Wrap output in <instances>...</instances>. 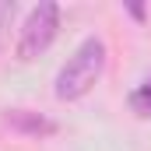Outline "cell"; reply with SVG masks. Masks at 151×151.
Wrapping results in <instances>:
<instances>
[{
    "label": "cell",
    "mask_w": 151,
    "mask_h": 151,
    "mask_svg": "<svg viewBox=\"0 0 151 151\" xmlns=\"http://www.w3.org/2000/svg\"><path fill=\"white\" fill-rule=\"evenodd\" d=\"M130 109L137 116H151V81H144L141 88L130 91Z\"/></svg>",
    "instance_id": "277c9868"
},
{
    "label": "cell",
    "mask_w": 151,
    "mask_h": 151,
    "mask_svg": "<svg viewBox=\"0 0 151 151\" xmlns=\"http://www.w3.org/2000/svg\"><path fill=\"white\" fill-rule=\"evenodd\" d=\"M7 123H11V130L28 134V137H49V134H56V123L53 119H46V116H39V113H28V109H11L7 113Z\"/></svg>",
    "instance_id": "3957f363"
},
{
    "label": "cell",
    "mask_w": 151,
    "mask_h": 151,
    "mask_svg": "<svg viewBox=\"0 0 151 151\" xmlns=\"http://www.w3.org/2000/svg\"><path fill=\"white\" fill-rule=\"evenodd\" d=\"M102 70H106V42L99 35H88L74 49V56L60 67L53 95H56L60 102H77V99H84V95L99 84Z\"/></svg>",
    "instance_id": "6da1fadb"
},
{
    "label": "cell",
    "mask_w": 151,
    "mask_h": 151,
    "mask_svg": "<svg viewBox=\"0 0 151 151\" xmlns=\"http://www.w3.org/2000/svg\"><path fill=\"white\" fill-rule=\"evenodd\" d=\"M14 14H18V4H14V0H0V42H4V35H7Z\"/></svg>",
    "instance_id": "5b68a950"
},
{
    "label": "cell",
    "mask_w": 151,
    "mask_h": 151,
    "mask_svg": "<svg viewBox=\"0 0 151 151\" xmlns=\"http://www.w3.org/2000/svg\"><path fill=\"white\" fill-rule=\"evenodd\" d=\"M60 32V7L56 4H39L32 7V14L25 18V28H21V35H18V60L21 63H28V60H35L42 56L49 46H53V39Z\"/></svg>",
    "instance_id": "7a4b0ae2"
}]
</instances>
